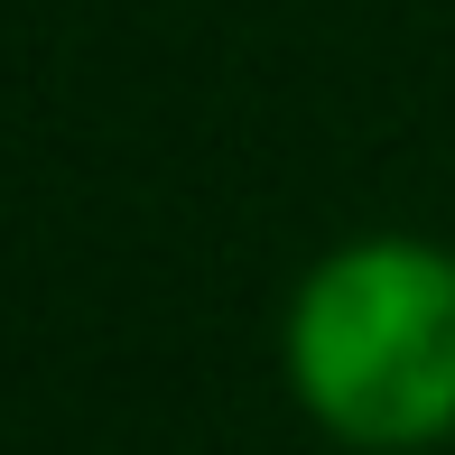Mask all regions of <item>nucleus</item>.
<instances>
[{"label":"nucleus","mask_w":455,"mask_h":455,"mask_svg":"<svg viewBox=\"0 0 455 455\" xmlns=\"http://www.w3.org/2000/svg\"><path fill=\"white\" fill-rule=\"evenodd\" d=\"M288 381L344 446H437L455 427V251L400 233L325 251L288 307Z\"/></svg>","instance_id":"obj_1"}]
</instances>
